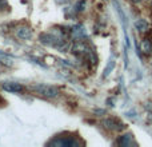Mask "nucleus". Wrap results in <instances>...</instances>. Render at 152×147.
Listing matches in <instances>:
<instances>
[{"label":"nucleus","instance_id":"9d476101","mask_svg":"<svg viewBox=\"0 0 152 147\" xmlns=\"http://www.w3.org/2000/svg\"><path fill=\"white\" fill-rule=\"evenodd\" d=\"M113 64H115V63H113V62H112V63H111L110 66H108V68L104 71V76H107L108 74H110V70H112V68H113Z\"/></svg>","mask_w":152,"mask_h":147},{"label":"nucleus","instance_id":"7ed1b4c3","mask_svg":"<svg viewBox=\"0 0 152 147\" xmlns=\"http://www.w3.org/2000/svg\"><path fill=\"white\" fill-rule=\"evenodd\" d=\"M51 145L63 146V147H74V146H79L80 143L77 140H75V138H56L53 142H51Z\"/></svg>","mask_w":152,"mask_h":147},{"label":"nucleus","instance_id":"39448f33","mask_svg":"<svg viewBox=\"0 0 152 147\" xmlns=\"http://www.w3.org/2000/svg\"><path fill=\"white\" fill-rule=\"evenodd\" d=\"M16 36L21 40H28L32 37V31L28 27H20V28L16 29Z\"/></svg>","mask_w":152,"mask_h":147},{"label":"nucleus","instance_id":"f03ea898","mask_svg":"<svg viewBox=\"0 0 152 147\" xmlns=\"http://www.w3.org/2000/svg\"><path fill=\"white\" fill-rule=\"evenodd\" d=\"M103 126L105 129L111 130V131H121L124 129V123L116 118H108L105 121H103Z\"/></svg>","mask_w":152,"mask_h":147},{"label":"nucleus","instance_id":"6e6552de","mask_svg":"<svg viewBox=\"0 0 152 147\" xmlns=\"http://www.w3.org/2000/svg\"><path fill=\"white\" fill-rule=\"evenodd\" d=\"M135 27H136V29L139 32H142V34H144V32H147L148 29H150V23H148L145 19L140 18L136 20V23H135Z\"/></svg>","mask_w":152,"mask_h":147},{"label":"nucleus","instance_id":"0eeeda50","mask_svg":"<svg viewBox=\"0 0 152 147\" xmlns=\"http://www.w3.org/2000/svg\"><path fill=\"white\" fill-rule=\"evenodd\" d=\"M140 50H142V52L144 54V55H150V54L152 52V42H151V39H148V37L142 39V42H140Z\"/></svg>","mask_w":152,"mask_h":147},{"label":"nucleus","instance_id":"423d86ee","mask_svg":"<svg viewBox=\"0 0 152 147\" xmlns=\"http://www.w3.org/2000/svg\"><path fill=\"white\" fill-rule=\"evenodd\" d=\"M40 42H43L44 44H48V46H58L59 42H60V39H56L55 36H52V35L50 34H43L40 35Z\"/></svg>","mask_w":152,"mask_h":147},{"label":"nucleus","instance_id":"20e7f679","mask_svg":"<svg viewBox=\"0 0 152 147\" xmlns=\"http://www.w3.org/2000/svg\"><path fill=\"white\" fill-rule=\"evenodd\" d=\"M3 90L7 92H12V94H16V92H21L24 90V87L21 86L20 83H15V82H7V83H3Z\"/></svg>","mask_w":152,"mask_h":147},{"label":"nucleus","instance_id":"1a4fd4ad","mask_svg":"<svg viewBox=\"0 0 152 147\" xmlns=\"http://www.w3.org/2000/svg\"><path fill=\"white\" fill-rule=\"evenodd\" d=\"M132 142H134V135H131V134L123 135V137H120L118 140V143L121 146H131Z\"/></svg>","mask_w":152,"mask_h":147},{"label":"nucleus","instance_id":"f8f14e48","mask_svg":"<svg viewBox=\"0 0 152 147\" xmlns=\"http://www.w3.org/2000/svg\"><path fill=\"white\" fill-rule=\"evenodd\" d=\"M143 1H152V0H143Z\"/></svg>","mask_w":152,"mask_h":147},{"label":"nucleus","instance_id":"f257e3e1","mask_svg":"<svg viewBox=\"0 0 152 147\" xmlns=\"http://www.w3.org/2000/svg\"><path fill=\"white\" fill-rule=\"evenodd\" d=\"M32 91H35L40 96L48 98V99H53V98H56L59 95L58 88L53 86H48V84H36V86H32Z\"/></svg>","mask_w":152,"mask_h":147},{"label":"nucleus","instance_id":"9b49d317","mask_svg":"<svg viewBox=\"0 0 152 147\" xmlns=\"http://www.w3.org/2000/svg\"><path fill=\"white\" fill-rule=\"evenodd\" d=\"M7 7V1L5 0H0V8H5Z\"/></svg>","mask_w":152,"mask_h":147}]
</instances>
